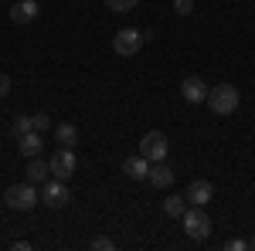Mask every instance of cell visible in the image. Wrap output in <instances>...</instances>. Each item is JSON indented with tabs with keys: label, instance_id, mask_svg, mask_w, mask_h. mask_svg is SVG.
I'll list each match as a JSON object with an SVG mask.
<instances>
[{
	"label": "cell",
	"instance_id": "5bb4252c",
	"mask_svg": "<svg viewBox=\"0 0 255 251\" xmlns=\"http://www.w3.org/2000/svg\"><path fill=\"white\" fill-rule=\"evenodd\" d=\"M17 143H20L17 150L27 156V160H31V156H38V153H41V146H44V143H41V133H38V129H31L27 136H20Z\"/></svg>",
	"mask_w": 255,
	"mask_h": 251
},
{
	"label": "cell",
	"instance_id": "4fadbf2b",
	"mask_svg": "<svg viewBox=\"0 0 255 251\" xmlns=\"http://www.w3.org/2000/svg\"><path fill=\"white\" fill-rule=\"evenodd\" d=\"M123 173L129 176V180H146V173H150V160H146L143 153L123 160Z\"/></svg>",
	"mask_w": 255,
	"mask_h": 251
},
{
	"label": "cell",
	"instance_id": "2e32d148",
	"mask_svg": "<svg viewBox=\"0 0 255 251\" xmlns=\"http://www.w3.org/2000/svg\"><path fill=\"white\" fill-rule=\"evenodd\" d=\"M184 211H187V197H167V200H163V214H167V217H177V221H180V217H184Z\"/></svg>",
	"mask_w": 255,
	"mask_h": 251
},
{
	"label": "cell",
	"instance_id": "7402d4cb",
	"mask_svg": "<svg viewBox=\"0 0 255 251\" xmlns=\"http://www.w3.org/2000/svg\"><path fill=\"white\" fill-rule=\"evenodd\" d=\"M249 248V241H242V238H232V241H225V251H245Z\"/></svg>",
	"mask_w": 255,
	"mask_h": 251
},
{
	"label": "cell",
	"instance_id": "44dd1931",
	"mask_svg": "<svg viewBox=\"0 0 255 251\" xmlns=\"http://www.w3.org/2000/svg\"><path fill=\"white\" fill-rule=\"evenodd\" d=\"M34 119V129H38V133H44V129H51V119L44 116V112H38V116H31Z\"/></svg>",
	"mask_w": 255,
	"mask_h": 251
},
{
	"label": "cell",
	"instance_id": "9c48e42d",
	"mask_svg": "<svg viewBox=\"0 0 255 251\" xmlns=\"http://www.w3.org/2000/svg\"><path fill=\"white\" fill-rule=\"evenodd\" d=\"M211 193H215V187H211L208 180H191L184 197H187V204H197V207H204V204L211 200Z\"/></svg>",
	"mask_w": 255,
	"mask_h": 251
},
{
	"label": "cell",
	"instance_id": "603a6c76",
	"mask_svg": "<svg viewBox=\"0 0 255 251\" xmlns=\"http://www.w3.org/2000/svg\"><path fill=\"white\" fill-rule=\"evenodd\" d=\"M10 92V75H0V98Z\"/></svg>",
	"mask_w": 255,
	"mask_h": 251
},
{
	"label": "cell",
	"instance_id": "cb8c5ba5",
	"mask_svg": "<svg viewBox=\"0 0 255 251\" xmlns=\"http://www.w3.org/2000/svg\"><path fill=\"white\" fill-rule=\"evenodd\" d=\"M10 248H14V251H31V241H14Z\"/></svg>",
	"mask_w": 255,
	"mask_h": 251
},
{
	"label": "cell",
	"instance_id": "30bf717a",
	"mask_svg": "<svg viewBox=\"0 0 255 251\" xmlns=\"http://www.w3.org/2000/svg\"><path fill=\"white\" fill-rule=\"evenodd\" d=\"M174 176H177V173L167 167V163H163V160H160V163H150V173H146V180H150L157 190H167V187L174 183Z\"/></svg>",
	"mask_w": 255,
	"mask_h": 251
},
{
	"label": "cell",
	"instance_id": "6da1fadb",
	"mask_svg": "<svg viewBox=\"0 0 255 251\" xmlns=\"http://www.w3.org/2000/svg\"><path fill=\"white\" fill-rule=\"evenodd\" d=\"M184 231H187V238L191 241H208L211 238V217H208V211L204 207H197V204H191L187 211H184Z\"/></svg>",
	"mask_w": 255,
	"mask_h": 251
},
{
	"label": "cell",
	"instance_id": "ffe728a7",
	"mask_svg": "<svg viewBox=\"0 0 255 251\" xmlns=\"http://www.w3.org/2000/svg\"><path fill=\"white\" fill-rule=\"evenodd\" d=\"M174 10L180 17H187V14H194V0H174Z\"/></svg>",
	"mask_w": 255,
	"mask_h": 251
},
{
	"label": "cell",
	"instance_id": "d4e9b609",
	"mask_svg": "<svg viewBox=\"0 0 255 251\" xmlns=\"http://www.w3.org/2000/svg\"><path fill=\"white\" fill-rule=\"evenodd\" d=\"M249 248H252V251H255V234H252V238H249Z\"/></svg>",
	"mask_w": 255,
	"mask_h": 251
},
{
	"label": "cell",
	"instance_id": "e0dca14e",
	"mask_svg": "<svg viewBox=\"0 0 255 251\" xmlns=\"http://www.w3.org/2000/svg\"><path fill=\"white\" fill-rule=\"evenodd\" d=\"M31 129H34V119H31V116H14V119H10V136H14V139L27 136Z\"/></svg>",
	"mask_w": 255,
	"mask_h": 251
},
{
	"label": "cell",
	"instance_id": "7c38bea8",
	"mask_svg": "<svg viewBox=\"0 0 255 251\" xmlns=\"http://www.w3.org/2000/svg\"><path fill=\"white\" fill-rule=\"evenodd\" d=\"M24 176H27V183H34V187H38V183H44V180L51 176V163H44L41 156H31V160H27Z\"/></svg>",
	"mask_w": 255,
	"mask_h": 251
},
{
	"label": "cell",
	"instance_id": "52a82bcc",
	"mask_svg": "<svg viewBox=\"0 0 255 251\" xmlns=\"http://www.w3.org/2000/svg\"><path fill=\"white\" fill-rule=\"evenodd\" d=\"M48 163H51V176H58V180H68V176L75 173V167H79V160H75V150H72V146H61Z\"/></svg>",
	"mask_w": 255,
	"mask_h": 251
},
{
	"label": "cell",
	"instance_id": "ac0fdd59",
	"mask_svg": "<svg viewBox=\"0 0 255 251\" xmlns=\"http://www.w3.org/2000/svg\"><path fill=\"white\" fill-rule=\"evenodd\" d=\"M136 3H139V0H106V7H109L113 14H129Z\"/></svg>",
	"mask_w": 255,
	"mask_h": 251
},
{
	"label": "cell",
	"instance_id": "5b68a950",
	"mask_svg": "<svg viewBox=\"0 0 255 251\" xmlns=\"http://www.w3.org/2000/svg\"><path fill=\"white\" fill-rule=\"evenodd\" d=\"M167 150H170V143H167V136L160 133V129H150V133L139 139V153L146 156L150 163H160V160H167Z\"/></svg>",
	"mask_w": 255,
	"mask_h": 251
},
{
	"label": "cell",
	"instance_id": "7a4b0ae2",
	"mask_svg": "<svg viewBox=\"0 0 255 251\" xmlns=\"http://www.w3.org/2000/svg\"><path fill=\"white\" fill-rule=\"evenodd\" d=\"M238 102H242V95H238L235 85H228V82L208 92V105H211L215 116H232V112L238 109Z\"/></svg>",
	"mask_w": 255,
	"mask_h": 251
},
{
	"label": "cell",
	"instance_id": "277c9868",
	"mask_svg": "<svg viewBox=\"0 0 255 251\" xmlns=\"http://www.w3.org/2000/svg\"><path fill=\"white\" fill-rule=\"evenodd\" d=\"M146 34L143 31H136V27H123L116 38H113V51H116L119 58H133V55H139V48L146 44Z\"/></svg>",
	"mask_w": 255,
	"mask_h": 251
},
{
	"label": "cell",
	"instance_id": "3957f363",
	"mask_svg": "<svg viewBox=\"0 0 255 251\" xmlns=\"http://www.w3.org/2000/svg\"><path fill=\"white\" fill-rule=\"evenodd\" d=\"M3 200H7V207L10 211H31L34 204H38V187L34 183H10L7 193H3Z\"/></svg>",
	"mask_w": 255,
	"mask_h": 251
},
{
	"label": "cell",
	"instance_id": "8fae6325",
	"mask_svg": "<svg viewBox=\"0 0 255 251\" xmlns=\"http://www.w3.org/2000/svg\"><path fill=\"white\" fill-rule=\"evenodd\" d=\"M38 0H20V3H14L10 7V20L14 24H31V20H38Z\"/></svg>",
	"mask_w": 255,
	"mask_h": 251
},
{
	"label": "cell",
	"instance_id": "9a60e30c",
	"mask_svg": "<svg viewBox=\"0 0 255 251\" xmlns=\"http://www.w3.org/2000/svg\"><path fill=\"white\" fill-rule=\"evenodd\" d=\"M55 139H58V146H75L79 143V129L72 122H58L55 126Z\"/></svg>",
	"mask_w": 255,
	"mask_h": 251
},
{
	"label": "cell",
	"instance_id": "ba28073f",
	"mask_svg": "<svg viewBox=\"0 0 255 251\" xmlns=\"http://www.w3.org/2000/svg\"><path fill=\"white\" fill-rule=\"evenodd\" d=\"M208 85H204V78L201 75H187L184 82H180V95H184V102H191V105H201V102H208Z\"/></svg>",
	"mask_w": 255,
	"mask_h": 251
},
{
	"label": "cell",
	"instance_id": "8992f818",
	"mask_svg": "<svg viewBox=\"0 0 255 251\" xmlns=\"http://www.w3.org/2000/svg\"><path fill=\"white\" fill-rule=\"evenodd\" d=\"M41 204H44V207H51V211L65 207V204H68V187H65V180L48 176V180L41 183Z\"/></svg>",
	"mask_w": 255,
	"mask_h": 251
},
{
	"label": "cell",
	"instance_id": "d6986e66",
	"mask_svg": "<svg viewBox=\"0 0 255 251\" xmlns=\"http://www.w3.org/2000/svg\"><path fill=\"white\" fill-rule=\"evenodd\" d=\"M89 248H92V251H113V248H116V241L106 238V234H96V238L89 241Z\"/></svg>",
	"mask_w": 255,
	"mask_h": 251
}]
</instances>
